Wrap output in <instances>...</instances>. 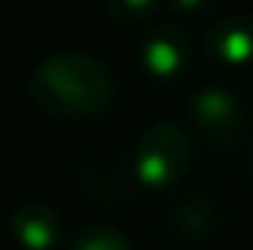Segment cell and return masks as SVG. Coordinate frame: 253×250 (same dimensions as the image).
Instances as JSON below:
<instances>
[{
	"label": "cell",
	"instance_id": "7",
	"mask_svg": "<svg viewBox=\"0 0 253 250\" xmlns=\"http://www.w3.org/2000/svg\"><path fill=\"white\" fill-rule=\"evenodd\" d=\"M218 224V206L206 194H191L174 209V227L183 239H206Z\"/></svg>",
	"mask_w": 253,
	"mask_h": 250
},
{
	"label": "cell",
	"instance_id": "3",
	"mask_svg": "<svg viewBox=\"0 0 253 250\" xmlns=\"http://www.w3.org/2000/svg\"><path fill=\"white\" fill-rule=\"evenodd\" d=\"M191 118L200 126V132L215 144H233L248 126V112L242 100L227 88L197 91L191 100Z\"/></svg>",
	"mask_w": 253,
	"mask_h": 250
},
{
	"label": "cell",
	"instance_id": "9",
	"mask_svg": "<svg viewBox=\"0 0 253 250\" xmlns=\"http://www.w3.org/2000/svg\"><path fill=\"white\" fill-rule=\"evenodd\" d=\"M106 12L121 27H138L156 12V3L153 0H112L106 6Z\"/></svg>",
	"mask_w": 253,
	"mask_h": 250
},
{
	"label": "cell",
	"instance_id": "1",
	"mask_svg": "<svg viewBox=\"0 0 253 250\" xmlns=\"http://www.w3.org/2000/svg\"><path fill=\"white\" fill-rule=\"evenodd\" d=\"M30 100L53 118H94L112 103V77L88 53H59L33 71Z\"/></svg>",
	"mask_w": 253,
	"mask_h": 250
},
{
	"label": "cell",
	"instance_id": "5",
	"mask_svg": "<svg viewBox=\"0 0 253 250\" xmlns=\"http://www.w3.org/2000/svg\"><path fill=\"white\" fill-rule=\"evenodd\" d=\"M206 53L221 65H242L253 56V18L248 15H221L206 30Z\"/></svg>",
	"mask_w": 253,
	"mask_h": 250
},
{
	"label": "cell",
	"instance_id": "4",
	"mask_svg": "<svg viewBox=\"0 0 253 250\" xmlns=\"http://www.w3.org/2000/svg\"><path fill=\"white\" fill-rule=\"evenodd\" d=\"M191 56V42L183 27L174 24H162L156 30H150V36L144 39L141 47V62L153 77H177Z\"/></svg>",
	"mask_w": 253,
	"mask_h": 250
},
{
	"label": "cell",
	"instance_id": "2",
	"mask_svg": "<svg viewBox=\"0 0 253 250\" xmlns=\"http://www.w3.org/2000/svg\"><path fill=\"white\" fill-rule=\"evenodd\" d=\"M191 159V144L186 132L171 121L147 126L135 144V177L150 188H165L177 183Z\"/></svg>",
	"mask_w": 253,
	"mask_h": 250
},
{
	"label": "cell",
	"instance_id": "10",
	"mask_svg": "<svg viewBox=\"0 0 253 250\" xmlns=\"http://www.w3.org/2000/svg\"><path fill=\"white\" fill-rule=\"evenodd\" d=\"M177 12H206L212 9V3H171Z\"/></svg>",
	"mask_w": 253,
	"mask_h": 250
},
{
	"label": "cell",
	"instance_id": "8",
	"mask_svg": "<svg viewBox=\"0 0 253 250\" xmlns=\"http://www.w3.org/2000/svg\"><path fill=\"white\" fill-rule=\"evenodd\" d=\"M71 250H129V242L112 227L88 224L71 239Z\"/></svg>",
	"mask_w": 253,
	"mask_h": 250
},
{
	"label": "cell",
	"instance_id": "6",
	"mask_svg": "<svg viewBox=\"0 0 253 250\" xmlns=\"http://www.w3.org/2000/svg\"><path fill=\"white\" fill-rule=\"evenodd\" d=\"M9 227H12V236L30 250H47L50 245H56V239L62 233V221H59L56 209L47 203L18 206Z\"/></svg>",
	"mask_w": 253,
	"mask_h": 250
}]
</instances>
